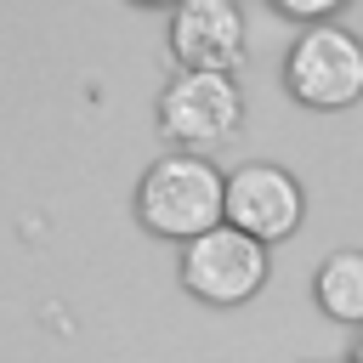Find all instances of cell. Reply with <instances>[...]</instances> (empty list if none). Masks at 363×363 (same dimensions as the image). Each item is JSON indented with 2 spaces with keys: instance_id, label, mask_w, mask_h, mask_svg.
Returning <instances> with one entry per match:
<instances>
[{
  "instance_id": "cell-1",
  "label": "cell",
  "mask_w": 363,
  "mask_h": 363,
  "mask_svg": "<svg viewBox=\"0 0 363 363\" xmlns=\"http://www.w3.org/2000/svg\"><path fill=\"white\" fill-rule=\"evenodd\" d=\"M136 210L164 238H204L227 216V176L204 153H164L136 187Z\"/></svg>"
},
{
  "instance_id": "cell-2",
  "label": "cell",
  "mask_w": 363,
  "mask_h": 363,
  "mask_svg": "<svg viewBox=\"0 0 363 363\" xmlns=\"http://www.w3.org/2000/svg\"><path fill=\"white\" fill-rule=\"evenodd\" d=\"M244 119V91L233 74H210V68H176L159 91V125L187 142V147H216L238 130Z\"/></svg>"
},
{
  "instance_id": "cell-3",
  "label": "cell",
  "mask_w": 363,
  "mask_h": 363,
  "mask_svg": "<svg viewBox=\"0 0 363 363\" xmlns=\"http://www.w3.org/2000/svg\"><path fill=\"white\" fill-rule=\"evenodd\" d=\"M284 74H289V91L301 102H312V108H346V102L363 96V40L346 34L340 23H312L295 40Z\"/></svg>"
},
{
  "instance_id": "cell-4",
  "label": "cell",
  "mask_w": 363,
  "mask_h": 363,
  "mask_svg": "<svg viewBox=\"0 0 363 363\" xmlns=\"http://www.w3.org/2000/svg\"><path fill=\"white\" fill-rule=\"evenodd\" d=\"M261 278H267V244H255L238 227H210L204 238H193L182 250V284L199 301L233 306V301L255 295Z\"/></svg>"
},
{
  "instance_id": "cell-5",
  "label": "cell",
  "mask_w": 363,
  "mask_h": 363,
  "mask_svg": "<svg viewBox=\"0 0 363 363\" xmlns=\"http://www.w3.org/2000/svg\"><path fill=\"white\" fill-rule=\"evenodd\" d=\"M227 221L255 244L295 233L301 221V182L284 164H238L227 176Z\"/></svg>"
},
{
  "instance_id": "cell-6",
  "label": "cell",
  "mask_w": 363,
  "mask_h": 363,
  "mask_svg": "<svg viewBox=\"0 0 363 363\" xmlns=\"http://www.w3.org/2000/svg\"><path fill=\"white\" fill-rule=\"evenodd\" d=\"M170 45H176L182 68L227 74L244 57V17L233 0H182L170 17Z\"/></svg>"
},
{
  "instance_id": "cell-7",
  "label": "cell",
  "mask_w": 363,
  "mask_h": 363,
  "mask_svg": "<svg viewBox=\"0 0 363 363\" xmlns=\"http://www.w3.org/2000/svg\"><path fill=\"white\" fill-rule=\"evenodd\" d=\"M318 306L329 318H363V250H335L318 267Z\"/></svg>"
},
{
  "instance_id": "cell-8",
  "label": "cell",
  "mask_w": 363,
  "mask_h": 363,
  "mask_svg": "<svg viewBox=\"0 0 363 363\" xmlns=\"http://www.w3.org/2000/svg\"><path fill=\"white\" fill-rule=\"evenodd\" d=\"M357 363H363V340H357Z\"/></svg>"
}]
</instances>
